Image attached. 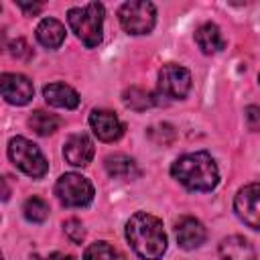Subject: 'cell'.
<instances>
[{
	"label": "cell",
	"mask_w": 260,
	"mask_h": 260,
	"mask_svg": "<svg viewBox=\"0 0 260 260\" xmlns=\"http://www.w3.org/2000/svg\"><path fill=\"white\" fill-rule=\"evenodd\" d=\"M126 240L142 260H158L167 252L162 221L146 211L134 213L126 223Z\"/></svg>",
	"instance_id": "obj_1"
},
{
	"label": "cell",
	"mask_w": 260,
	"mask_h": 260,
	"mask_svg": "<svg viewBox=\"0 0 260 260\" xmlns=\"http://www.w3.org/2000/svg\"><path fill=\"white\" fill-rule=\"evenodd\" d=\"M171 175L189 191H201V193L213 191L215 185L219 183L217 165L211 158V154L205 150L179 156L171 167Z\"/></svg>",
	"instance_id": "obj_2"
},
{
	"label": "cell",
	"mask_w": 260,
	"mask_h": 260,
	"mask_svg": "<svg viewBox=\"0 0 260 260\" xmlns=\"http://www.w3.org/2000/svg\"><path fill=\"white\" fill-rule=\"evenodd\" d=\"M69 28L75 37L87 47L93 49L102 43V26H104V4L89 2L85 6H75L67 10Z\"/></svg>",
	"instance_id": "obj_3"
},
{
	"label": "cell",
	"mask_w": 260,
	"mask_h": 260,
	"mask_svg": "<svg viewBox=\"0 0 260 260\" xmlns=\"http://www.w3.org/2000/svg\"><path fill=\"white\" fill-rule=\"evenodd\" d=\"M8 156L16 169H20L24 175L32 179H41L49 171V162L43 156L41 148L22 136H16L8 142Z\"/></svg>",
	"instance_id": "obj_4"
},
{
	"label": "cell",
	"mask_w": 260,
	"mask_h": 260,
	"mask_svg": "<svg viewBox=\"0 0 260 260\" xmlns=\"http://www.w3.org/2000/svg\"><path fill=\"white\" fill-rule=\"evenodd\" d=\"M118 18L122 28L128 35H146L154 28L156 8L152 2H146V0L124 2L118 10Z\"/></svg>",
	"instance_id": "obj_5"
},
{
	"label": "cell",
	"mask_w": 260,
	"mask_h": 260,
	"mask_svg": "<svg viewBox=\"0 0 260 260\" xmlns=\"http://www.w3.org/2000/svg\"><path fill=\"white\" fill-rule=\"evenodd\" d=\"M55 195L65 207H85L93 199V185L77 173H65L55 183Z\"/></svg>",
	"instance_id": "obj_6"
},
{
	"label": "cell",
	"mask_w": 260,
	"mask_h": 260,
	"mask_svg": "<svg viewBox=\"0 0 260 260\" xmlns=\"http://www.w3.org/2000/svg\"><path fill=\"white\" fill-rule=\"evenodd\" d=\"M191 89V73L189 69L177 65V63H167L158 71V91L160 95L169 100H183Z\"/></svg>",
	"instance_id": "obj_7"
},
{
	"label": "cell",
	"mask_w": 260,
	"mask_h": 260,
	"mask_svg": "<svg viewBox=\"0 0 260 260\" xmlns=\"http://www.w3.org/2000/svg\"><path fill=\"white\" fill-rule=\"evenodd\" d=\"M234 209L248 228L260 230V183L242 187L234 199Z\"/></svg>",
	"instance_id": "obj_8"
},
{
	"label": "cell",
	"mask_w": 260,
	"mask_h": 260,
	"mask_svg": "<svg viewBox=\"0 0 260 260\" xmlns=\"http://www.w3.org/2000/svg\"><path fill=\"white\" fill-rule=\"evenodd\" d=\"M0 87H2V95L8 104L12 106H24L32 100V83L28 77L20 75V73H2L0 77Z\"/></svg>",
	"instance_id": "obj_9"
},
{
	"label": "cell",
	"mask_w": 260,
	"mask_h": 260,
	"mask_svg": "<svg viewBox=\"0 0 260 260\" xmlns=\"http://www.w3.org/2000/svg\"><path fill=\"white\" fill-rule=\"evenodd\" d=\"M89 126L102 142H116L124 134V124L110 110H93L89 114Z\"/></svg>",
	"instance_id": "obj_10"
},
{
	"label": "cell",
	"mask_w": 260,
	"mask_h": 260,
	"mask_svg": "<svg viewBox=\"0 0 260 260\" xmlns=\"http://www.w3.org/2000/svg\"><path fill=\"white\" fill-rule=\"evenodd\" d=\"M93 142L87 134H71L67 140H65V146H63V156L69 165L73 167H85L91 162L93 158Z\"/></svg>",
	"instance_id": "obj_11"
},
{
	"label": "cell",
	"mask_w": 260,
	"mask_h": 260,
	"mask_svg": "<svg viewBox=\"0 0 260 260\" xmlns=\"http://www.w3.org/2000/svg\"><path fill=\"white\" fill-rule=\"evenodd\" d=\"M175 236H177V244L183 250H193V248H199L205 242L207 232H205V225L199 219H195L191 215H185L175 223Z\"/></svg>",
	"instance_id": "obj_12"
},
{
	"label": "cell",
	"mask_w": 260,
	"mask_h": 260,
	"mask_svg": "<svg viewBox=\"0 0 260 260\" xmlns=\"http://www.w3.org/2000/svg\"><path fill=\"white\" fill-rule=\"evenodd\" d=\"M219 258L221 260H256L254 246L242 236L223 238L219 244Z\"/></svg>",
	"instance_id": "obj_13"
},
{
	"label": "cell",
	"mask_w": 260,
	"mask_h": 260,
	"mask_svg": "<svg viewBox=\"0 0 260 260\" xmlns=\"http://www.w3.org/2000/svg\"><path fill=\"white\" fill-rule=\"evenodd\" d=\"M43 95L45 102L49 106L55 108H65V110H73L79 106V95L73 87L65 85V83H49L43 87Z\"/></svg>",
	"instance_id": "obj_14"
},
{
	"label": "cell",
	"mask_w": 260,
	"mask_h": 260,
	"mask_svg": "<svg viewBox=\"0 0 260 260\" xmlns=\"http://www.w3.org/2000/svg\"><path fill=\"white\" fill-rule=\"evenodd\" d=\"M195 43H197V47H199L205 55H213V53L221 51L223 45H225L219 26L213 24V22H205V24H201V26L195 30Z\"/></svg>",
	"instance_id": "obj_15"
},
{
	"label": "cell",
	"mask_w": 260,
	"mask_h": 260,
	"mask_svg": "<svg viewBox=\"0 0 260 260\" xmlns=\"http://www.w3.org/2000/svg\"><path fill=\"white\" fill-rule=\"evenodd\" d=\"M37 41L47 49H57L65 41V26L57 18H43L37 26Z\"/></svg>",
	"instance_id": "obj_16"
},
{
	"label": "cell",
	"mask_w": 260,
	"mask_h": 260,
	"mask_svg": "<svg viewBox=\"0 0 260 260\" xmlns=\"http://www.w3.org/2000/svg\"><path fill=\"white\" fill-rule=\"evenodd\" d=\"M104 167H106L108 175L114 177V179H130V177H136V175H138V167H136V162H134L130 156L120 154V152H118V154H110V156H106Z\"/></svg>",
	"instance_id": "obj_17"
},
{
	"label": "cell",
	"mask_w": 260,
	"mask_h": 260,
	"mask_svg": "<svg viewBox=\"0 0 260 260\" xmlns=\"http://www.w3.org/2000/svg\"><path fill=\"white\" fill-rule=\"evenodd\" d=\"M61 120L55 114H49L45 110H35L28 116V126L39 134V136H49L59 128Z\"/></svg>",
	"instance_id": "obj_18"
},
{
	"label": "cell",
	"mask_w": 260,
	"mask_h": 260,
	"mask_svg": "<svg viewBox=\"0 0 260 260\" xmlns=\"http://www.w3.org/2000/svg\"><path fill=\"white\" fill-rule=\"evenodd\" d=\"M124 104H126L130 110L142 112V110H146V108H150V106L156 104V95L150 93V91H146V89H142V87L132 85V87H128V89L124 91Z\"/></svg>",
	"instance_id": "obj_19"
},
{
	"label": "cell",
	"mask_w": 260,
	"mask_h": 260,
	"mask_svg": "<svg viewBox=\"0 0 260 260\" xmlns=\"http://www.w3.org/2000/svg\"><path fill=\"white\" fill-rule=\"evenodd\" d=\"M83 260H126L124 254L108 242H93L85 248Z\"/></svg>",
	"instance_id": "obj_20"
},
{
	"label": "cell",
	"mask_w": 260,
	"mask_h": 260,
	"mask_svg": "<svg viewBox=\"0 0 260 260\" xmlns=\"http://www.w3.org/2000/svg\"><path fill=\"white\" fill-rule=\"evenodd\" d=\"M22 213H24V217H26L28 221L41 223V221H45L47 215H49V205H47L41 197H28V199L24 201V205H22Z\"/></svg>",
	"instance_id": "obj_21"
},
{
	"label": "cell",
	"mask_w": 260,
	"mask_h": 260,
	"mask_svg": "<svg viewBox=\"0 0 260 260\" xmlns=\"http://www.w3.org/2000/svg\"><path fill=\"white\" fill-rule=\"evenodd\" d=\"M63 230H65V236H67L73 244H81L83 238H85V230H83V225H81L79 219H67V221L63 223Z\"/></svg>",
	"instance_id": "obj_22"
},
{
	"label": "cell",
	"mask_w": 260,
	"mask_h": 260,
	"mask_svg": "<svg viewBox=\"0 0 260 260\" xmlns=\"http://www.w3.org/2000/svg\"><path fill=\"white\" fill-rule=\"evenodd\" d=\"M10 55L16 57V59H20V57H30V49H28V45H26L22 39H16V41L10 43Z\"/></svg>",
	"instance_id": "obj_23"
},
{
	"label": "cell",
	"mask_w": 260,
	"mask_h": 260,
	"mask_svg": "<svg viewBox=\"0 0 260 260\" xmlns=\"http://www.w3.org/2000/svg\"><path fill=\"white\" fill-rule=\"evenodd\" d=\"M18 8H20V10H24V12H26V16H32V14L41 12L43 4H24V2H18Z\"/></svg>",
	"instance_id": "obj_24"
},
{
	"label": "cell",
	"mask_w": 260,
	"mask_h": 260,
	"mask_svg": "<svg viewBox=\"0 0 260 260\" xmlns=\"http://www.w3.org/2000/svg\"><path fill=\"white\" fill-rule=\"evenodd\" d=\"M45 260H75V258H73V256H69V254H61V252H55V254L47 256Z\"/></svg>",
	"instance_id": "obj_25"
},
{
	"label": "cell",
	"mask_w": 260,
	"mask_h": 260,
	"mask_svg": "<svg viewBox=\"0 0 260 260\" xmlns=\"http://www.w3.org/2000/svg\"><path fill=\"white\" fill-rule=\"evenodd\" d=\"M258 81H260V75H258Z\"/></svg>",
	"instance_id": "obj_26"
}]
</instances>
